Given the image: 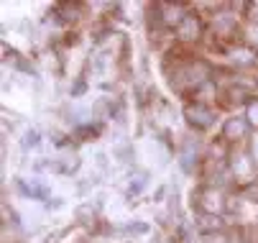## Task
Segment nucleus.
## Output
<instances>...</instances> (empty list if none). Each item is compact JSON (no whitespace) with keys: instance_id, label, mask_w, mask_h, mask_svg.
Returning <instances> with one entry per match:
<instances>
[{"instance_id":"1","label":"nucleus","mask_w":258,"mask_h":243,"mask_svg":"<svg viewBox=\"0 0 258 243\" xmlns=\"http://www.w3.org/2000/svg\"><path fill=\"white\" fill-rule=\"evenodd\" d=\"M184 115H187V120L197 128H210L212 120H215V113L210 108H205L202 102H197V105H187V110H184Z\"/></svg>"},{"instance_id":"2","label":"nucleus","mask_w":258,"mask_h":243,"mask_svg":"<svg viewBox=\"0 0 258 243\" xmlns=\"http://www.w3.org/2000/svg\"><path fill=\"white\" fill-rule=\"evenodd\" d=\"M200 197H202V200H200L202 210H205V213H210V215H217V213L225 207V200H223V195H220L217 190H212V187L202 190V195H200Z\"/></svg>"},{"instance_id":"3","label":"nucleus","mask_w":258,"mask_h":243,"mask_svg":"<svg viewBox=\"0 0 258 243\" xmlns=\"http://www.w3.org/2000/svg\"><path fill=\"white\" fill-rule=\"evenodd\" d=\"M176 33L181 41H195L200 36V18L197 16H184V21L176 26Z\"/></svg>"},{"instance_id":"4","label":"nucleus","mask_w":258,"mask_h":243,"mask_svg":"<svg viewBox=\"0 0 258 243\" xmlns=\"http://www.w3.org/2000/svg\"><path fill=\"white\" fill-rule=\"evenodd\" d=\"M18 187L26 197H33V200H49V187L41 185L39 179H18Z\"/></svg>"},{"instance_id":"5","label":"nucleus","mask_w":258,"mask_h":243,"mask_svg":"<svg viewBox=\"0 0 258 243\" xmlns=\"http://www.w3.org/2000/svg\"><path fill=\"white\" fill-rule=\"evenodd\" d=\"M233 174H235L238 179H250V177H253V164H250L248 156H238V159L233 161Z\"/></svg>"},{"instance_id":"6","label":"nucleus","mask_w":258,"mask_h":243,"mask_svg":"<svg viewBox=\"0 0 258 243\" xmlns=\"http://www.w3.org/2000/svg\"><path fill=\"white\" fill-rule=\"evenodd\" d=\"M223 133H225L228 141H233V138L243 136V133H245V120H243V118H228V123H225Z\"/></svg>"},{"instance_id":"7","label":"nucleus","mask_w":258,"mask_h":243,"mask_svg":"<svg viewBox=\"0 0 258 243\" xmlns=\"http://www.w3.org/2000/svg\"><path fill=\"white\" fill-rule=\"evenodd\" d=\"M146 185H149V174H146V171H138V174L128 182V197H138L143 190H146Z\"/></svg>"},{"instance_id":"8","label":"nucleus","mask_w":258,"mask_h":243,"mask_svg":"<svg viewBox=\"0 0 258 243\" xmlns=\"http://www.w3.org/2000/svg\"><path fill=\"white\" fill-rule=\"evenodd\" d=\"M161 11H164V23H169V26H179L181 21H184V13H181V8H176V6H161Z\"/></svg>"},{"instance_id":"9","label":"nucleus","mask_w":258,"mask_h":243,"mask_svg":"<svg viewBox=\"0 0 258 243\" xmlns=\"http://www.w3.org/2000/svg\"><path fill=\"white\" fill-rule=\"evenodd\" d=\"M41 144V133L36 131V128H28L26 133H23V141H21V146L26 149V151H31V149H36Z\"/></svg>"},{"instance_id":"10","label":"nucleus","mask_w":258,"mask_h":243,"mask_svg":"<svg viewBox=\"0 0 258 243\" xmlns=\"http://www.w3.org/2000/svg\"><path fill=\"white\" fill-rule=\"evenodd\" d=\"M75 215H77V220H82V223H92V220H95V205H80L77 210H75Z\"/></svg>"},{"instance_id":"11","label":"nucleus","mask_w":258,"mask_h":243,"mask_svg":"<svg viewBox=\"0 0 258 243\" xmlns=\"http://www.w3.org/2000/svg\"><path fill=\"white\" fill-rule=\"evenodd\" d=\"M149 230H151L149 223H131V225H125V233H131V235H146Z\"/></svg>"},{"instance_id":"12","label":"nucleus","mask_w":258,"mask_h":243,"mask_svg":"<svg viewBox=\"0 0 258 243\" xmlns=\"http://www.w3.org/2000/svg\"><path fill=\"white\" fill-rule=\"evenodd\" d=\"M253 126H258V102H248V115H245Z\"/></svg>"},{"instance_id":"13","label":"nucleus","mask_w":258,"mask_h":243,"mask_svg":"<svg viewBox=\"0 0 258 243\" xmlns=\"http://www.w3.org/2000/svg\"><path fill=\"white\" fill-rule=\"evenodd\" d=\"M250 154H253V161H258V136L253 138V144H250Z\"/></svg>"},{"instance_id":"14","label":"nucleus","mask_w":258,"mask_h":243,"mask_svg":"<svg viewBox=\"0 0 258 243\" xmlns=\"http://www.w3.org/2000/svg\"><path fill=\"white\" fill-rule=\"evenodd\" d=\"M207 243H228V238H225V235H210Z\"/></svg>"},{"instance_id":"15","label":"nucleus","mask_w":258,"mask_h":243,"mask_svg":"<svg viewBox=\"0 0 258 243\" xmlns=\"http://www.w3.org/2000/svg\"><path fill=\"white\" fill-rule=\"evenodd\" d=\"M95 159H97V164H100L102 169H107V156H105V154H97Z\"/></svg>"},{"instance_id":"16","label":"nucleus","mask_w":258,"mask_h":243,"mask_svg":"<svg viewBox=\"0 0 258 243\" xmlns=\"http://www.w3.org/2000/svg\"><path fill=\"white\" fill-rule=\"evenodd\" d=\"M59 238H61V233H51V235L46 238V243H59Z\"/></svg>"},{"instance_id":"17","label":"nucleus","mask_w":258,"mask_h":243,"mask_svg":"<svg viewBox=\"0 0 258 243\" xmlns=\"http://www.w3.org/2000/svg\"><path fill=\"white\" fill-rule=\"evenodd\" d=\"M250 41H253V44H258V26H255V28H250Z\"/></svg>"},{"instance_id":"18","label":"nucleus","mask_w":258,"mask_h":243,"mask_svg":"<svg viewBox=\"0 0 258 243\" xmlns=\"http://www.w3.org/2000/svg\"><path fill=\"white\" fill-rule=\"evenodd\" d=\"M61 205H64L61 200H56V202H49V207H51V210H59V207H61Z\"/></svg>"}]
</instances>
